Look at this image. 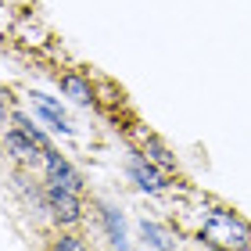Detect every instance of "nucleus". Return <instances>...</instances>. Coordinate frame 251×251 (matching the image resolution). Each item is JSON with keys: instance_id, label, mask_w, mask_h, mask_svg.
Returning <instances> with one entry per match:
<instances>
[{"instance_id": "1a4fd4ad", "label": "nucleus", "mask_w": 251, "mask_h": 251, "mask_svg": "<svg viewBox=\"0 0 251 251\" xmlns=\"http://www.w3.org/2000/svg\"><path fill=\"white\" fill-rule=\"evenodd\" d=\"M144 147H147V158H151V162H158L162 169H173V165H176V158L169 154L165 147L154 140V136H144Z\"/></svg>"}, {"instance_id": "f03ea898", "label": "nucleus", "mask_w": 251, "mask_h": 251, "mask_svg": "<svg viewBox=\"0 0 251 251\" xmlns=\"http://www.w3.org/2000/svg\"><path fill=\"white\" fill-rule=\"evenodd\" d=\"M43 158H47V183L58 187V190H72V194H75V190H79V176L72 173V165H68L61 154H54V147H50Z\"/></svg>"}, {"instance_id": "423d86ee", "label": "nucleus", "mask_w": 251, "mask_h": 251, "mask_svg": "<svg viewBox=\"0 0 251 251\" xmlns=\"http://www.w3.org/2000/svg\"><path fill=\"white\" fill-rule=\"evenodd\" d=\"M100 215H104V226H108V237H111V244H115L119 251H126L129 244H126V223H122V215L115 212V208H100Z\"/></svg>"}, {"instance_id": "9b49d317", "label": "nucleus", "mask_w": 251, "mask_h": 251, "mask_svg": "<svg viewBox=\"0 0 251 251\" xmlns=\"http://www.w3.org/2000/svg\"><path fill=\"white\" fill-rule=\"evenodd\" d=\"M54 251H86L83 241H75V237H61L58 244H54Z\"/></svg>"}, {"instance_id": "f257e3e1", "label": "nucleus", "mask_w": 251, "mask_h": 251, "mask_svg": "<svg viewBox=\"0 0 251 251\" xmlns=\"http://www.w3.org/2000/svg\"><path fill=\"white\" fill-rule=\"evenodd\" d=\"M201 237L208 244H215V248H223V251H244L248 244H251V226L244 223V219H237L233 212H212L208 219H204V226H201Z\"/></svg>"}, {"instance_id": "0eeeda50", "label": "nucleus", "mask_w": 251, "mask_h": 251, "mask_svg": "<svg viewBox=\"0 0 251 251\" xmlns=\"http://www.w3.org/2000/svg\"><path fill=\"white\" fill-rule=\"evenodd\" d=\"M32 97H36V104H40V115L47 119L54 129H58V133H72V126H68L65 115H61L58 108H54V100H50V97H43V94H32Z\"/></svg>"}, {"instance_id": "20e7f679", "label": "nucleus", "mask_w": 251, "mask_h": 251, "mask_svg": "<svg viewBox=\"0 0 251 251\" xmlns=\"http://www.w3.org/2000/svg\"><path fill=\"white\" fill-rule=\"evenodd\" d=\"M129 176L136 179V187H140V190H151V194H158V190L165 187V179L158 176V169L147 162L144 154H133L129 158Z\"/></svg>"}, {"instance_id": "7ed1b4c3", "label": "nucleus", "mask_w": 251, "mask_h": 251, "mask_svg": "<svg viewBox=\"0 0 251 251\" xmlns=\"http://www.w3.org/2000/svg\"><path fill=\"white\" fill-rule=\"evenodd\" d=\"M4 144H7V151L15 154L22 165H36V158L43 154V147L32 140V136H25L22 129H11V133L4 136Z\"/></svg>"}, {"instance_id": "6e6552de", "label": "nucleus", "mask_w": 251, "mask_h": 251, "mask_svg": "<svg viewBox=\"0 0 251 251\" xmlns=\"http://www.w3.org/2000/svg\"><path fill=\"white\" fill-rule=\"evenodd\" d=\"M61 90H65L72 100H79V104H86V100H90V86H86L79 75H61Z\"/></svg>"}, {"instance_id": "39448f33", "label": "nucleus", "mask_w": 251, "mask_h": 251, "mask_svg": "<svg viewBox=\"0 0 251 251\" xmlns=\"http://www.w3.org/2000/svg\"><path fill=\"white\" fill-rule=\"evenodd\" d=\"M47 204H50V212L58 215L61 223H75V219H79V198H75L72 190L50 187V190H47Z\"/></svg>"}, {"instance_id": "9d476101", "label": "nucleus", "mask_w": 251, "mask_h": 251, "mask_svg": "<svg viewBox=\"0 0 251 251\" xmlns=\"http://www.w3.org/2000/svg\"><path fill=\"white\" fill-rule=\"evenodd\" d=\"M140 230H144V237H147V241H151L158 251H173V237H169V233L162 230V226H154V223H144Z\"/></svg>"}, {"instance_id": "f8f14e48", "label": "nucleus", "mask_w": 251, "mask_h": 251, "mask_svg": "<svg viewBox=\"0 0 251 251\" xmlns=\"http://www.w3.org/2000/svg\"><path fill=\"white\" fill-rule=\"evenodd\" d=\"M0 119H4V100H0Z\"/></svg>"}]
</instances>
